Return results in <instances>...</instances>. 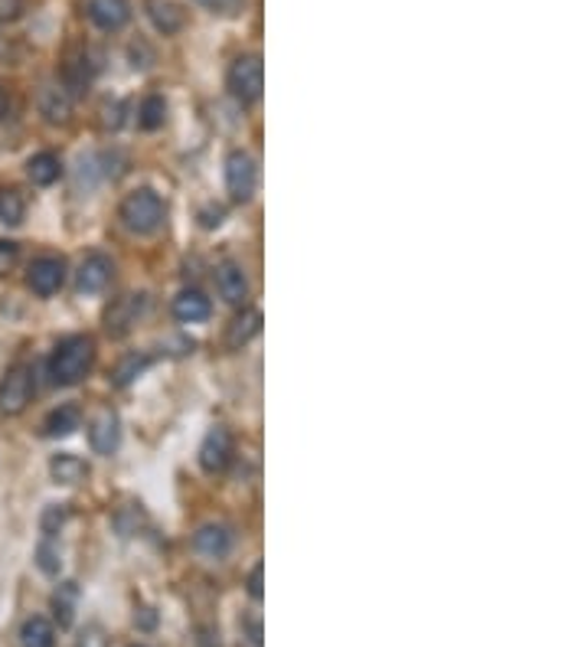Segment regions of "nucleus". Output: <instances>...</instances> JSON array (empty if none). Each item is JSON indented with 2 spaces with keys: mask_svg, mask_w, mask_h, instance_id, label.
I'll return each mask as SVG.
<instances>
[{
  "mask_svg": "<svg viewBox=\"0 0 588 647\" xmlns=\"http://www.w3.org/2000/svg\"><path fill=\"white\" fill-rule=\"evenodd\" d=\"M92 367H96V341L86 334L59 341V347L53 351V357L46 364L50 379L56 386H76L79 379H86L92 373Z\"/></svg>",
  "mask_w": 588,
  "mask_h": 647,
  "instance_id": "f257e3e1",
  "label": "nucleus"
},
{
  "mask_svg": "<svg viewBox=\"0 0 588 647\" xmlns=\"http://www.w3.org/2000/svg\"><path fill=\"white\" fill-rule=\"evenodd\" d=\"M121 223L134 233V236H151L161 223H164V200L161 193H154L151 186H141L134 193H128L121 200V209H118Z\"/></svg>",
  "mask_w": 588,
  "mask_h": 647,
  "instance_id": "f03ea898",
  "label": "nucleus"
},
{
  "mask_svg": "<svg viewBox=\"0 0 588 647\" xmlns=\"http://www.w3.org/2000/svg\"><path fill=\"white\" fill-rule=\"evenodd\" d=\"M229 89H232V95H236L242 105L259 101V98H262V89H265L262 60H259V56H239V60L229 66Z\"/></svg>",
  "mask_w": 588,
  "mask_h": 647,
  "instance_id": "7ed1b4c3",
  "label": "nucleus"
},
{
  "mask_svg": "<svg viewBox=\"0 0 588 647\" xmlns=\"http://www.w3.org/2000/svg\"><path fill=\"white\" fill-rule=\"evenodd\" d=\"M33 399V370L26 364L10 367L0 379V412L3 416H20Z\"/></svg>",
  "mask_w": 588,
  "mask_h": 647,
  "instance_id": "20e7f679",
  "label": "nucleus"
},
{
  "mask_svg": "<svg viewBox=\"0 0 588 647\" xmlns=\"http://www.w3.org/2000/svg\"><path fill=\"white\" fill-rule=\"evenodd\" d=\"M236 455V439L226 425H213L206 435H203V445H199V467L206 474H222Z\"/></svg>",
  "mask_w": 588,
  "mask_h": 647,
  "instance_id": "39448f33",
  "label": "nucleus"
},
{
  "mask_svg": "<svg viewBox=\"0 0 588 647\" xmlns=\"http://www.w3.org/2000/svg\"><path fill=\"white\" fill-rule=\"evenodd\" d=\"M226 190L236 203H246L255 193V161L246 151H232L226 158Z\"/></svg>",
  "mask_w": 588,
  "mask_h": 647,
  "instance_id": "423d86ee",
  "label": "nucleus"
},
{
  "mask_svg": "<svg viewBox=\"0 0 588 647\" xmlns=\"http://www.w3.org/2000/svg\"><path fill=\"white\" fill-rule=\"evenodd\" d=\"M26 284H30V291H36L40 298L56 294V291L66 284V262L56 259V256L36 259V262L30 266V272H26Z\"/></svg>",
  "mask_w": 588,
  "mask_h": 647,
  "instance_id": "0eeeda50",
  "label": "nucleus"
},
{
  "mask_svg": "<svg viewBox=\"0 0 588 647\" xmlns=\"http://www.w3.org/2000/svg\"><path fill=\"white\" fill-rule=\"evenodd\" d=\"M86 13L105 33H118L131 23V3L128 0H89Z\"/></svg>",
  "mask_w": 588,
  "mask_h": 647,
  "instance_id": "6e6552de",
  "label": "nucleus"
},
{
  "mask_svg": "<svg viewBox=\"0 0 588 647\" xmlns=\"http://www.w3.org/2000/svg\"><path fill=\"white\" fill-rule=\"evenodd\" d=\"M216 288H219L222 301L232 304V308H242V304L249 301V278H246L239 262H222V266H219V272H216Z\"/></svg>",
  "mask_w": 588,
  "mask_h": 647,
  "instance_id": "1a4fd4ad",
  "label": "nucleus"
},
{
  "mask_svg": "<svg viewBox=\"0 0 588 647\" xmlns=\"http://www.w3.org/2000/svg\"><path fill=\"white\" fill-rule=\"evenodd\" d=\"M118 442H121V422H118V416L111 409L98 412L96 419H92V425H89V445H92V452L96 455H111L118 449Z\"/></svg>",
  "mask_w": 588,
  "mask_h": 647,
  "instance_id": "9d476101",
  "label": "nucleus"
},
{
  "mask_svg": "<svg viewBox=\"0 0 588 647\" xmlns=\"http://www.w3.org/2000/svg\"><path fill=\"white\" fill-rule=\"evenodd\" d=\"M111 276H115L111 259H108V256H101V252H92V256H86V262L79 266V278H76V284H79V291H83V294H98V291H105V288H108Z\"/></svg>",
  "mask_w": 588,
  "mask_h": 647,
  "instance_id": "9b49d317",
  "label": "nucleus"
},
{
  "mask_svg": "<svg viewBox=\"0 0 588 647\" xmlns=\"http://www.w3.org/2000/svg\"><path fill=\"white\" fill-rule=\"evenodd\" d=\"M36 105H40V115L50 125H69V118H73V95L66 93L63 86H43Z\"/></svg>",
  "mask_w": 588,
  "mask_h": 647,
  "instance_id": "f8f14e48",
  "label": "nucleus"
},
{
  "mask_svg": "<svg viewBox=\"0 0 588 647\" xmlns=\"http://www.w3.org/2000/svg\"><path fill=\"white\" fill-rule=\"evenodd\" d=\"M96 79V63L86 53H73L63 66V89L69 95H86Z\"/></svg>",
  "mask_w": 588,
  "mask_h": 647,
  "instance_id": "ddd939ff",
  "label": "nucleus"
},
{
  "mask_svg": "<svg viewBox=\"0 0 588 647\" xmlns=\"http://www.w3.org/2000/svg\"><path fill=\"white\" fill-rule=\"evenodd\" d=\"M194 550L206 559H222L232 550V533L222 524H206L194 533Z\"/></svg>",
  "mask_w": 588,
  "mask_h": 647,
  "instance_id": "4468645a",
  "label": "nucleus"
},
{
  "mask_svg": "<svg viewBox=\"0 0 588 647\" xmlns=\"http://www.w3.org/2000/svg\"><path fill=\"white\" fill-rule=\"evenodd\" d=\"M259 331H262V311L246 308V311H242L239 317H232V324L226 327V347L239 351V347H246Z\"/></svg>",
  "mask_w": 588,
  "mask_h": 647,
  "instance_id": "2eb2a0df",
  "label": "nucleus"
},
{
  "mask_svg": "<svg viewBox=\"0 0 588 647\" xmlns=\"http://www.w3.org/2000/svg\"><path fill=\"white\" fill-rule=\"evenodd\" d=\"M148 13H151V23L164 33V36H171V33H181L184 30V7L181 3H174V0H151L148 3Z\"/></svg>",
  "mask_w": 588,
  "mask_h": 647,
  "instance_id": "dca6fc26",
  "label": "nucleus"
},
{
  "mask_svg": "<svg viewBox=\"0 0 588 647\" xmlns=\"http://www.w3.org/2000/svg\"><path fill=\"white\" fill-rule=\"evenodd\" d=\"M26 177L36 186L56 184L63 177V161L53 154V151H40L26 161Z\"/></svg>",
  "mask_w": 588,
  "mask_h": 647,
  "instance_id": "f3484780",
  "label": "nucleus"
},
{
  "mask_svg": "<svg viewBox=\"0 0 588 647\" xmlns=\"http://www.w3.org/2000/svg\"><path fill=\"white\" fill-rule=\"evenodd\" d=\"M174 314H177V321H184V324H199V321L209 317V298H206L203 291H196V288H187V291L177 294Z\"/></svg>",
  "mask_w": 588,
  "mask_h": 647,
  "instance_id": "a211bd4d",
  "label": "nucleus"
},
{
  "mask_svg": "<svg viewBox=\"0 0 588 647\" xmlns=\"http://www.w3.org/2000/svg\"><path fill=\"white\" fill-rule=\"evenodd\" d=\"M50 477L56 481V484H66V487H73V484H79V481H86L89 477V464L83 462L79 455H53V462H50Z\"/></svg>",
  "mask_w": 588,
  "mask_h": 647,
  "instance_id": "6ab92c4d",
  "label": "nucleus"
},
{
  "mask_svg": "<svg viewBox=\"0 0 588 647\" xmlns=\"http://www.w3.org/2000/svg\"><path fill=\"white\" fill-rule=\"evenodd\" d=\"M83 425V412H79V406H59V409H53L50 416H46V422H43V432L50 435V439H63V435H73L76 429Z\"/></svg>",
  "mask_w": 588,
  "mask_h": 647,
  "instance_id": "aec40b11",
  "label": "nucleus"
},
{
  "mask_svg": "<svg viewBox=\"0 0 588 647\" xmlns=\"http://www.w3.org/2000/svg\"><path fill=\"white\" fill-rule=\"evenodd\" d=\"M20 645L23 647H53L56 645V628L43 615H33L20 625Z\"/></svg>",
  "mask_w": 588,
  "mask_h": 647,
  "instance_id": "412c9836",
  "label": "nucleus"
},
{
  "mask_svg": "<svg viewBox=\"0 0 588 647\" xmlns=\"http://www.w3.org/2000/svg\"><path fill=\"white\" fill-rule=\"evenodd\" d=\"M138 121H141V128H144V131H157V128H164V121H167V101H164V95H148V98L141 101Z\"/></svg>",
  "mask_w": 588,
  "mask_h": 647,
  "instance_id": "4be33fe9",
  "label": "nucleus"
},
{
  "mask_svg": "<svg viewBox=\"0 0 588 647\" xmlns=\"http://www.w3.org/2000/svg\"><path fill=\"white\" fill-rule=\"evenodd\" d=\"M26 216V203L17 190H0V223L7 226H20Z\"/></svg>",
  "mask_w": 588,
  "mask_h": 647,
  "instance_id": "5701e85b",
  "label": "nucleus"
},
{
  "mask_svg": "<svg viewBox=\"0 0 588 647\" xmlns=\"http://www.w3.org/2000/svg\"><path fill=\"white\" fill-rule=\"evenodd\" d=\"M148 364H151V360H148L144 354H131V357H124V360L115 367V373H111V382H115V386H128V382H134L141 373L148 370Z\"/></svg>",
  "mask_w": 588,
  "mask_h": 647,
  "instance_id": "b1692460",
  "label": "nucleus"
},
{
  "mask_svg": "<svg viewBox=\"0 0 588 647\" xmlns=\"http://www.w3.org/2000/svg\"><path fill=\"white\" fill-rule=\"evenodd\" d=\"M73 602H76V589H73V585H63V589L56 592V599H53L56 622H59L63 628H69V625H73Z\"/></svg>",
  "mask_w": 588,
  "mask_h": 647,
  "instance_id": "393cba45",
  "label": "nucleus"
},
{
  "mask_svg": "<svg viewBox=\"0 0 588 647\" xmlns=\"http://www.w3.org/2000/svg\"><path fill=\"white\" fill-rule=\"evenodd\" d=\"M36 565H40L46 575H56V572H59L63 559H59V550L53 547V537H46V540L36 547Z\"/></svg>",
  "mask_w": 588,
  "mask_h": 647,
  "instance_id": "a878e982",
  "label": "nucleus"
},
{
  "mask_svg": "<svg viewBox=\"0 0 588 647\" xmlns=\"http://www.w3.org/2000/svg\"><path fill=\"white\" fill-rule=\"evenodd\" d=\"M203 7L216 17H239L246 0H203Z\"/></svg>",
  "mask_w": 588,
  "mask_h": 647,
  "instance_id": "bb28decb",
  "label": "nucleus"
},
{
  "mask_svg": "<svg viewBox=\"0 0 588 647\" xmlns=\"http://www.w3.org/2000/svg\"><path fill=\"white\" fill-rule=\"evenodd\" d=\"M17 259H20V246H17V242H10V239H0V278L13 272Z\"/></svg>",
  "mask_w": 588,
  "mask_h": 647,
  "instance_id": "cd10ccee",
  "label": "nucleus"
},
{
  "mask_svg": "<svg viewBox=\"0 0 588 647\" xmlns=\"http://www.w3.org/2000/svg\"><path fill=\"white\" fill-rule=\"evenodd\" d=\"M43 533L46 537H53V533H59V527L66 524V507L59 504V507H46V514H43Z\"/></svg>",
  "mask_w": 588,
  "mask_h": 647,
  "instance_id": "c85d7f7f",
  "label": "nucleus"
},
{
  "mask_svg": "<svg viewBox=\"0 0 588 647\" xmlns=\"http://www.w3.org/2000/svg\"><path fill=\"white\" fill-rule=\"evenodd\" d=\"M76 647H108V635L98 628V625H89L83 635H79V641H76Z\"/></svg>",
  "mask_w": 588,
  "mask_h": 647,
  "instance_id": "c756f323",
  "label": "nucleus"
},
{
  "mask_svg": "<svg viewBox=\"0 0 588 647\" xmlns=\"http://www.w3.org/2000/svg\"><path fill=\"white\" fill-rule=\"evenodd\" d=\"M23 17V0H0V23H13Z\"/></svg>",
  "mask_w": 588,
  "mask_h": 647,
  "instance_id": "7c9ffc66",
  "label": "nucleus"
},
{
  "mask_svg": "<svg viewBox=\"0 0 588 647\" xmlns=\"http://www.w3.org/2000/svg\"><path fill=\"white\" fill-rule=\"evenodd\" d=\"M222 216H226V209H222V206H209V209H203V213H199V223H203L206 229H213V226H219V223H222Z\"/></svg>",
  "mask_w": 588,
  "mask_h": 647,
  "instance_id": "2f4dec72",
  "label": "nucleus"
},
{
  "mask_svg": "<svg viewBox=\"0 0 588 647\" xmlns=\"http://www.w3.org/2000/svg\"><path fill=\"white\" fill-rule=\"evenodd\" d=\"M101 115H105V118H101L105 128H121V105H118V101H115V105H105Z\"/></svg>",
  "mask_w": 588,
  "mask_h": 647,
  "instance_id": "473e14b6",
  "label": "nucleus"
},
{
  "mask_svg": "<svg viewBox=\"0 0 588 647\" xmlns=\"http://www.w3.org/2000/svg\"><path fill=\"white\" fill-rule=\"evenodd\" d=\"M249 595H252L255 602H262V562L249 572Z\"/></svg>",
  "mask_w": 588,
  "mask_h": 647,
  "instance_id": "72a5a7b5",
  "label": "nucleus"
},
{
  "mask_svg": "<svg viewBox=\"0 0 588 647\" xmlns=\"http://www.w3.org/2000/svg\"><path fill=\"white\" fill-rule=\"evenodd\" d=\"M249 635H252V645L262 647V625L259 622H249Z\"/></svg>",
  "mask_w": 588,
  "mask_h": 647,
  "instance_id": "f704fd0d",
  "label": "nucleus"
},
{
  "mask_svg": "<svg viewBox=\"0 0 588 647\" xmlns=\"http://www.w3.org/2000/svg\"><path fill=\"white\" fill-rule=\"evenodd\" d=\"M3 111H7V95L0 89V118H3Z\"/></svg>",
  "mask_w": 588,
  "mask_h": 647,
  "instance_id": "c9c22d12",
  "label": "nucleus"
}]
</instances>
